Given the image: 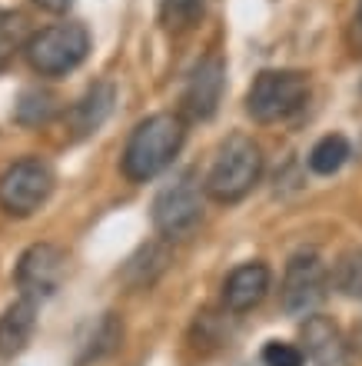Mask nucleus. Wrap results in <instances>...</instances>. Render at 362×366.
<instances>
[{"label":"nucleus","instance_id":"1","mask_svg":"<svg viewBox=\"0 0 362 366\" xmlns=\"http://www.w3.org/2000/svg\"><path fill=\"white\" fill-rule=\"evenodd\" d=\"M186 140V124L180 114H153L134 127L124 147V177L130 183H150L176 160Z\"/></svg>","mask_w":362,"mask_h":366},{"label":"nucleus","instance_id":"2","mask_svg":"<svg viewBox=\"0 0 362 366\" xmlns=\"http://www.w3.org/2000/svg\"><path fill=\"white\" fill-rule=\"evenodd\" d=\"M263 177V150L253 137L233 134L219 147L210 174H206V193L216 203H239L253 193V187Z\"/></svg>","mask_w":362,"mask_h":366},{"label":"nucleus","instance_id":"3","mask_svg":"<svg viewBox=\"0 0 362 366\" xmlns=\"http://www.w3.org/2000/svg\"><path fill=\"white\" fill-rule=\"evenodd\" d=\"M90 54V34L84 24H54L30 34L24 44V57L44 77H64L76 70Z\"/></svg>","mask_w":362,"mask_h":366},{"label":"nucleus","instance_id":"4","mask_svg":"<svg viewBox=\"0 0 362 366\" xmlns=\"http://www.w3.org/2000/svg\"><path fill=\"white\" fill-rule=\"evenodd\" d=\"M203 193L206 183L196 170H180L153 200V223L166 240L190 237L203 220Z\"/></svg>","mask_w":362,"mask_h":366},{"label":"nucleus","instance_id":"5","mask_svg":"<svg viewBox=\"0 0 362 366\" xmlns=\"http://www.w3.org/2000/svg\"><path fill=\"white\" fill-rule=\"evenodd\" d=\"M309 97V77L299 70H263L246 90V114L256 124H279L299 114Z\"/></svg>","mask_w":362,"mask_h":366},{"label":"nucleus","instance_id":"6","mask_svg":"<svg viewBox=\"0 0 362 366\" xmlns=\"http://www.w3.org/2000/svg\"><path fill=\"white\" fill-rule=\"evenodd\" d=\"M54 170L37 157H24L0 174V210L7 217L37 213L54 193Z\"/></svg>","mask_w":362,"mask_h":366},{"label":"nucleus","instance_id":"7","mask_svg":"<svg viewBox=\"0 0 362 366\" xmlns=\"http://www.w3.org/2000/svg\"><path fill=\"white\" fill-rule=\"evenodd\" d=\"M329 290V270L316 250H299L289 257L283 287H279V303L289 317H313V310L326 300Z\"/></svg>","mask_w":362,"mask_h":366},{"label":"nucleus","instance_id":"8","mask_svg":"<svg viewBox=\"0 0 362 366\" xmlns=\"http://www.w3.org/2000/svg\"><path fill=\"white\" fill-rule=\"evenodd\" d=\"M64 277H67V253L60 250L57 243H34V247H27L20 253L17 273H14L20 297L37 300V303L54 297L60 283H64Z\"/></svg>","mask_w":362,"mask_h":366},{"label":"nucleus","instance_id":"9","mask_svg":"<svg viewBox=\"0 0 362 366\" xmlns=\"http://www.w3.org/2000/svg\"><path fill=\"white\" fill-rule=\"evenodd\" d=\"M223 87H226V64L219 54L203 57L186 77L183 87V114L190 120H210L219 110L223 100Z\"/></svg>","mask_w":362,"mask_h":366},{"label":"nucleus","instance_id":"10","mask_svg":"<svg viewBox=\"0 0 362 366\" xmlns=\"http://www.w3.org/2000/svg\"><path fill=\"white\" fill-rule=\"evenodd\" d=\"M299 340L313 366H353V343L329 317H306Z\"/></svg>","mask_w":362,"mask_h":366},{"label":"nucleus","instance_id":"11","mask_svg":"<svg viewBox=\"0 0 362 366\" xmlns=\"http://www.w3.org/2000/svg\"><path fill=\"white\" fill-rule=\"evenodd\" d=\"M269 287H273V273L266 263H239L223 283V307L229 313H249L266 300Z\"/></svg>","mask_w":362,"mask_h":366},{"label":"nucleus","instance_id":"12","mask_svg":"<svg viewBox=\"0 0 362 366\" xmlns=\"http://www.w3.org/2000/svg\"><path fill=\"white\" fill-rule=\"evenodd\" d=\"M114 100H116V90L110 80H96L94 87L86 90L80 100L67 110V130L74 140H84V137L96 134L104 120L110 117L114 110Z\"/></svg>","mask_w":362,"mask_h":366},{"label":"nucleus","instance_id":"13","mask_svg":"<svg viewBox=\"0 0 362 366\" xmlns=\"http://www.w3.org/2000/svg\"><path fill=\"white\" fill-rule=\"evenodd\" d=\"M34 330H37V300L27 297L14 300L0 313V357L14 360L17 353H24V347L34 337Z\"/></svg>","mask_w":362,"mask_h":366},{"label":"nucleus","instance_id":"14","mask_svg":"<svg viewBox=\"0 0 362 366\" xmlns=\"http://www.w3.org/2000/svg\"><path fill=\"white\" fill-rule=\"evenodd\" d=\"M349 160V140L343 134H329L309 150V170L319 177H333Z\"/></svg>","mask_w":362,"mask_h":366},{"label":"nucleus","instance_id":"15","mask_svg":"<svg viewBox=\"0 0 362 366\" xmlns=\"http://www.w3.org/2000/svg\"><path fill=\"white\" fill-rule=\"evenodd\" d=\"M54 114H57V97L50 94V90H40V87L24 90L17 100V110H14L17 124H24V127L47 124Z\"/></svg>","mask_w":362,"mask_h":366},{"label":"nucleus","instance_id":"16","mask_svg":"<svg viewBox=\"0 0 362 366\" xmlns=\"http://www.w3.org/2000/svg\"><path fill=\"white\" fill-rule=\"evenodd\" d=\"M203 10H206V0H160V20L173 34L193 30L200 24Z\"/></svg>","mask_w":362,"mask_h":366},{"label":"nucleus","instance_id":"17","mask_svg":"<svg viewBox=\"0 0 362 366\" xmlns=\"http://www.w3.org/2000/svg\"><path fill=\"white\" fill-rule=\"evenodd\" d=\"M333 287L349 300H362V250H349L336 260Z\"/></svg>","mask_w":362,"mask_h":366},{"label":"nucleus","instance_id":"18","mask_svg":"<svg viewBox=\"0 0 362 366\" xmlns=\"http://www.w3.org/2000/svg\"><path fill=\"white\" fill-rule=\"evenodd\" d=\"M24 30L27 27H24L20 14H0V67H7V60L27 44Z\"/></svg>","mask_w":362,"mask_h":366},{"label":"nucleus","instance_id":"19","mask_svg":"<svg viewBox=\"0 0 362 366\" xmlns=\"http://www.w3.org/2000/svg\"><path fill=\"white\" fill-rule=\"evenodd\" d=\"M263 363L266 366H306L303 347L286 343V340H269L263 347Z\"/></svg>","mask_w":362,"mask_h":366},{"label":"nucleus","instance_id":"20","mask_svg":"<svg viewBox=\"0 0 362 366\" xmlns=\"http://www.w3.org/2000/svg\"><path fill=\"white\" fill-rule=\"evenodd\" d=\"M34 4H37L40 10H47V14H67L74 0H34Z\"/></svg>","mask_w":362,"mask_h":366},{"label":"nucleus","instance_id":"21","mask_svg":"<svg viewBox=\"0 0 362 366\" xmlns=\"http://www.w3.org/2000/svg\"><path fill=\"white\" fill-rule=\"evenodd\" d=\"M349 343H353V353H359V357H362V323L353 330V337H349Z\"/></svg>","mask_w":362,"mask_h":366},{"label":"nucleus","instance_id":"22","mask_svg":"<svg viewBox=\"0 0 362 366\" xmlns=\"http://www.w3.org/2000/svg\"><path fill=\"white\" fill-rule=\"evenodd\" d=\"M359 14H362V0H359Z\"/></svg>","mask_w":362,"mask_h":366}]
</instances>
